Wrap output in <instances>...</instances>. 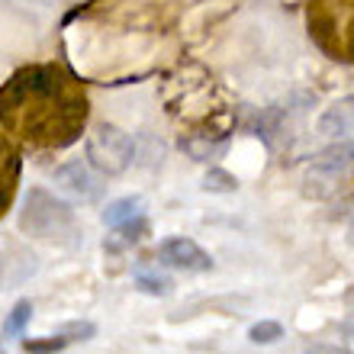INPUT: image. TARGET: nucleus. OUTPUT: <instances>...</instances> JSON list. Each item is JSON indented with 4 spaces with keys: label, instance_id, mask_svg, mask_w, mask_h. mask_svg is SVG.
<instances>
[{
    "label": "nucleus",
    "instance_id": "nucleus-1",
    "mask_svg": "<svg viewBox=\"0 0 354 354\" xmlns=\"http://www.w3.org/2000/svg\"><path fill=\"white\" fill-rule=\"evenodd\" d=\"M87 93L65 65L39 62L19 68L0 87V129L36 151H58L81 139Z\"/></svg>",
    "mask_w": 354,
    "mask_h": 354
},
{
    "label": "nucleus",
    "instance_id": "nucleus-2",
    "mask_svg": "<svg viewBox=\"0 0 354 354\" xmlns=\"http://www.w3.org/2000/svg\"><path fill=\"white\" fill-rule=\"evenodd\" d=\"M309 39L332 62L354 65V0H309Z\"/></svg>",
    "mask_w": 354,
    "mask_h": 354
},
{
    "label": "nucleus",
    "instance_id": "nucleus-3",
    "mask_svg": "<svg viewBox=\"0 0 354 354\" xmlns=\"http://www.w3.org/2000/svg\"><path fill=\"white\" fill-rule=\"evenodd\" d=\"M19 225H23V232L36 235V239H58V235L71 232L75 213H71V206L55 200L48 190L32 187L26 194L23 213H19Z\"/></svg>",
    "mask_w": 354,
    "mask_h": 354
},
{
    "label": "nucleus",
    "instance_id": "nucleus-4",
    "mask_svg": "<svg viewBox=\"0 0 354 354\" xmlns=\"http://www.w3.org/2000/svg\"><path fill=\"white\" fill-rule=\"evenodd\" d=\"M136 158V145H132L129 132H122L120 126L100 122L87 132V165L100 174H122Z\"/></svg>",
    "mask_w": 354,
    "mask_h": 354
},
{
    "label": "nucleus",
    "instance_id": "nucleus-5",
    "mask_svg": "<svg viewBox=\"0 0 354 354\" xmlns=\"http://www.w3.org/2000/svg\"><path fill=\"white\" fill-rule=\"evenodd\" d=\"M158 258L161 264L168 268H177V270H187V274H203V270L213 268V258L194 242V239H165L158 245Z\"/></svg>",
    "mask_w": 354,
    "mask_h": 354
},
{
    "label": "nucleus",
    "instance_id": "nucleus-6",
    "mask_svg": "<svg viewBox=\"0 0 354 354\" xmlns=\"http://www.w3.org/2000/svg\"><path fill=\"white\" fill-rule=\"evenodd\" d=\"M103 223L122 232L126 239H139L145 232V200L142 196H120V200H113L106 203L103 209Z\"/></svg>",
    "mask_w": 354,
    "mask_h": 354
},
{
    "label": "nucleus",
    "instance_id": "nucleus-7",
    "mask_svg": "<svg viewBox=\"0 0 354 354\" xmlns=\"http://www.w3.org/2000/svg\"><path fill=\"white\" fill-rule=\"evenodd\" d=\"M55 184L62 187L65 194L75 196V200H84V203H91V200H97V196L103 194V184L97 180L93 168L84 165V161H68V165H62V168L55 171Z\"/></svg>",
    "mask_w": 354,
    "mask_h": 354
},
{
    "label": "nucleus",
    "instance_id": "nucleus-8",
    "mask_svg": "<svg viewBox=\"0 0 354 354\" xmlns=\"http://www.w3.org/2000/svg\"><path fill=\"white\" fill-rule=\"evenodd\" d=\"M19 184V151L10 145V139L0 132V219L7 216Z\"/></svg>",
    "mask_w": 354,
    "mask_h": 354
},
{
    "label": "nucleus",
    "instance_id": "nucleus-9",
    "mask_svg": "<svg viewBox=\"0 0 354 354\" xmlns=\"http://www.w3.org/2000/svg\"><path fill=\"white\" fill-rule=\"evenodd\" d=\"M351 168H354V142H338V145L319 151L316 158H313V174L342 177Z\"/></svg>",
    "mask_w": 354,
    "mask_h": 354
},
{
    "label": "nucleus",
    "instance_id": "nucleus-10",
    "mask_svg": "<svg viewBox=\"0 0 354 354\" xmlns=\"http://www.w3.org/2000/svg\"><path fill=\"white\" fill-rule=\"evenodd\" d=\"M354 129V97L332 103L322 116H319V132L322 136H342V132Z\"/></svg>",
    "mask_w": 354,
    "mask_h": 354
},
{
    "label": "nucleus",
    "instance_id": "nucleus-11",
    "mask_svg": "<svg viewBox=\"0 0 354 354\" xmlns=\"http://www.w3.org/2000/svg\"><path fill=\"white\" fill-rule=\"evenodd\" d=\"M136 283H139V290L149 293V297H168L171 287H174L168 274H161V270H145V268L136 270Z\"/></svg>",
    "mask_w": 354,
    "mask_h": 354
},
{
    "label": "nucleus",
    "instance_id": "nucleus-12",
    "mask_svg": "<svg viewBox=\"0 0 354 354\" xmlns=\"http://www.w3.org/2000/svg\"><path fill=\"white\" fill-rule=\"evenodd\" d=\"M29 319H32V303H29V299H19L17 306L10 309V316L3 319V335L7 338L19 335V332L29 326Z\"/></svg>",
    "mask_w": 354,
    "mask_h": 354
},
{
    "label": "nucleus",
    "instance_id": "nucleus-13",
    "mask_svg": "<svg viewBox=\"0 0 354 354\" xmlns=\"http://www.w3.org/2000/svg\"><path fill=\"white\" fill-rule=\"evenodd\" d=\"M248 338H252L254 345H274L277 338H283V328H280V322L261 319V322H254V326L248 328Z\"/></svg>",
    "mask_w": 354,
    "mask_h": 354
},
{
    "label": "nucleus",
    "instance_id": "nucleus-14",
    "mask_svg": "<svg viewBox=\"0 0 354 354\" xmlns=\"http://www.w3.org/2000/svg\"><path fill=\"white\" fill-rule=\"evenodd\" d=\"M206 190H213V194H232L235 190V177L225 174V171H209L203 180Z\"/></svg>",
    "mask_w": 354,
    "mask_h": 354
},
{
    "label": "nucleus",
    "instance_id": "nucleus-15",
    "mask_svg": "<svg viewBox=\"0 0 354 354\" xmlns=\"http://www.w3.org/2000/svg\"><path fill=\"white\" fill-rule=\"evenodd\" d=\"M68 345V338L65 335H55V338H46V342H23V348H26V354H55L62 351V348Z\"/></svg>",
    "mask_w": 354,
    "mask_h": 354
},
{
    "label": "nucleus",
    "instance_id": "nucleus-16",
    "mask_svg": "<svg viewBox=\"0 0 354 354\" xmlns=\"http://www.w3.org/2000/svg\"><path fill=\"white\" fill-rule=\"evenodd\" d=\"M93 332H97V326H93V322H68V326L62 328L58 335H65L68 342H77V338L84 342V338H91Z\"/></svg>",
    "mask_w": 354,
    "mask_h": 354
},
{
    "label": "nucleus",
    "instance_id": "nucleus-17",
    "mask_svg": "<svg viewBox=\"0 0 354 354\" xmlns=\"http://www.w3.org/2000/svg\"><path fill=\"white\" fill-rule=\"evenodd\" d=\"M303 354H348V351H342V348H335V345H309Z\"/></svg>",
    "mask_w": 354,
    "mask_h": 354
},
{
    "label": "nucleus",
    "instance_id": "nucleus-18",
    "mask_svg": "<svg viewBox=\"0 0 354 354\" xmlns=\"http://www.w3.org/2000/svg\"><path fill=\"white\" fill-rule=\"evenodd\" d=\"M342 335L348 338V345H354V313L345 319V322H342Z\"/></svg>",
    "mask_w": 354,
    "mask_h": 354
},
{
    "label": "nucleus",
    "instance_id": "nucleus-19",
    "mask_svg": "<svg viewBox=\"0 0 354 354\" xmlns=\"http://www.w3.org/2000/svg\"><path fill=\"white\" fill-rule=\"evenodd\" d=\"M348 245L354 248V223H351V229H348Z\"/></svg>",
    "mask_w": 354,
    "mask_h": 354
},
{
    "label": "nucleus",
    "instance_id": "nucleus-20",
    "mask_svg": "<svg viewBox=\"0 0 354 354\" xmlns=\"http://www.w3.org/2000/svg\"><path fill=\"white\" fill-rule=\"evenodd\" d=\"M348 303H354V290H351V293H348Z\"/></svg>",
    "mask_w": 354,
    "mask_h": 354
},
{
    "label": "nucleus",
    "instance_id": "nucleus-21",
    "mask_svg": "<svg viewBox=\"0 0 354 354\" xmlns=\"http://www.w3.org/2000/svg\"><path fill=\"white\" fill-rule=\"evenodd\" d=\"M0 354H7V351H3V345H0Z\"/></svg>",
    "mask_w": 354,
    "mask_h": 354
}]
</instances>
